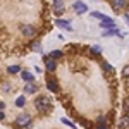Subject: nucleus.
I'll return each mask as SVG.
<instances>
[{
    "label": "nucleus",
    "instance_id": "10",
    "mask_svg": "<svg viewBox=\"0 0 129 129\" xmlns=\"http://www.w3.org/2000/svg\"><path fill=\"white\" fill-rule=\"evenodd\" d=\"M36 91H38V86H36L35 83H28L26 88H24V93H26V95H33V93H36Z\"/></svg>",
    "mask_w": 129,
    "mask_h": 129
},
{
    "label": "nucleus",
    "instance_id": "18",
    "mask_svg": "<svg viewBox=\"0 0 129 129\" xmlns=\"http://www.w3.org/2000/svg\"><path fill=\"white\" fill-rule=\"evenodd\" d=\"M7 71H9V74H17V72H21V67L19 66H10Z\"/></svg>",
    "mask_w": 129,
    "mask_h": 129
},
{
    "label": "nucleus",
    "instance_id": "25",
    "mask_svg": "<svg viewBox=\"0 0 129 129\" xmlns=\"http://www.w3.org/2000/svg\"><path fill=\"white\" fill-rule=\"evenodd\" d=\"M2 89H4V91H10V84H7V83L2 84Z\"/></svg>",
    "mask_w": 129,
    "mask_h": 129
},
{
    "label": "nucleus",
    "instance_id": "2",
    "mask_svg": "<svg viewBox=\"0 0 129 129\" xmlns=\"http://www.w3.org/2000/svg\"><path fill=\"white\" fill-rule=\"evenodd\" d=\"M29 124H31V117H29V115H26V114H22V115H19V117L16 119V122H14V127H16V129L28 127Z\"/></svg>",
    "mask_w": 129,
    "mask_h": 129
},
{
    "label": "nucleus",
    "instance_id": "24",
    "mask_svg": "<svg viewBox=\"0 0 129 129\" xmlns=\"http://www.w3.org/2000/svg\"><path fill=\"white\" fill-rule=\"evenodd\" d=\"M124 110H126V112H129V98L124 100Z\"/></svg>",
    "mask_w": 129,
    "mask_h": 129
},
{
    "label": "nucleus",
    "instance_id": "8",
    "mask_svg": "<svg viewBox=\"0 0 129 129\" xmlns=\"http://www.w3.org/2000/svg\"><path fill=\"white\" fill-rule=\"evenodd\" d=\"M126 4H127V0H112V9L115 12H119L120 9L126 7Z\"/></svg>",
    "mask_w": 129,
    "mask_h": 129
},
{
    "label": "nucleus",
    "instance_id": "15",
    "mask_svg": "<svg viewBox=\"0 0 129 129\" xmlns=\"http://www.w3.org/2000/svg\"><path fill=\"white\" fill-rule=\"evenodd\" d=\"M114 35H119L117 26H115V28H110V29H105V31H103V36H114Z\"/></svg>",
    "mask_w": 129,
    "mask_h": 129
},
{
    "label": "nucleus",
    "instance_id": "31",
    "mask_svg": "<svg viewBox=\"0 0 129 129\" xmlns=\"http://www.w3.org/2000/svg\"><path fill=\"white\" fill-rule=\"evenodd\" d=\"M127 86H129V78H127Z\"/></svg>",
    "mask_w": 129,
    "mask_h": 129
},
{
    "label": "nucleus",
    "instance_id": "30",
    "mask_svg": "<svg viewBox=\"0 0 129 129\" xmlns=\"http://www.w3.org/2000/svg\"><path fill=\"white\" fill-rule=\"evenodd\" d=\"M126 19H127V24H129V16H126Z\"/></svg>",
    "mask_w": 129,
    "mask_h": 129
},
{
    "label": "nucleus",
    "instance_id": "6",
    "mask_svg": "<svg viewBox=\"0 0 129 129\" xmlns=\"http://www.w3.org/2000/svg\"><path fill=\"white\" fill-rule=\"evenodd\" d=\"M53 10H55L57 16H60V14L66 10V7H64V0H53Z\"/></svg>",
    "mask_w": 129,
    "mask_h": 129
},
{
    "label": "nucleus",
    "instance_id": "21",
    "mask_svg": "<svg viewBox=\"0 0 129 129\" xmlns=\"http://www.w3.org/2000/svg\"><path fill=\"white\" fill-rule=\"evenodd\" d=\"M91 17H95V19H103V16H102V14H100V12H91Z\"/></svg>",
    "mask_w": 129,
    "mask_h": 129
},
{
    "label": "nucleus",
    "instance_id": "13",
    "mask_svg": "<svg viewBox=\"0 0 129 129\" xmlns=\"http://www.w3.org/2000/svg\"><path fill=\"white\" fill-rule=\"evenodd\" d=\"M117 126H119V127H122V129L129 127V114H126V115L119 120V124H117Z\"/></svg>",
    "mask_w": 129,
    "mask_h": 129
},
{
    "label": "nucleus",
    "instance_id": "27",
    "mask_svg": "<svg viewBox=\"0 0 129 129\" xmlns=\"http://www.w3.org/2000/svg\"><path fill=\"white\" fill-rule=\"evenodd\" d=\"M96 129H109V127H107V124H98Z\"/></svg>",
    "mask_w": 129,
    "mask_h": 129
},
{
    "label": "nucleus",
    "instance_id": "4",
    "mask_svg": "<svg viewBox=\"0 0 129 129\" xmlns=\"http://www.w3.org/2000/svg\"><path fill=\"white\" fill-rule=\"evenodd\" d=\"M72 9H74V12H76L78 16H81V14H84V12L88 10V7H86V4H84V2H74Z\"/></svg>",
    "mask_w": 129,
    "mask_h": 129
},
{
    "label": "nucleus",
    "instance_id": "23",
    "mask_svg": "<svg viewBox=\"0 0 129 129\" xmlns=\"http://www.w3.org/2000/svg\"><path fill=\"white\" fill-rule=\"evenodd\" d=\"M62 122L66 124V126H69V127H76V124H72L71 120H67V119H62Z\"/></svg>",
    "mask_w": 129,
    "mask_h": 129
},
{
    "label": "nucleus",
    "instance_id": "12",
    "mask_svg": "<svg viewBox=\"0 0 129 129\" xmlns=\"http://www.w3.org/2000/svg\"><path fill=\"white\" fill-rule=\"evenodd\" d=\"M55 24L59 26V28H64V29H67V31H71L72 29V26L69 24V21H64V19H57L55 21Z\"/></svg>",
    "mask_w": 129,
    "mask_h": 129
},
{
    "label": "nucleus",
    "instance_id": "11",
    "mask_svg": "<svg viewBox=\"0 0 129 129\" xmlns=\"http://www.w3.org/2000/svg\"><path fill=\"white\" fill-rule=\"evenodd\" d=\"M21 78L26 81V83H33L35 81V76L31 74L29 71H21Z\"/></svg>",
    "mask_w": 129,
    "mask_h": 129
},
{
    "label": "nucleus",
    "instance_id": "22",
    "mask_svg": "<svg viewBox=\"0 0 129 129\" xmlns=\"http://www.w3.org/2000/svg\"><path fill=\"white\" fill-rule=\"evenodd\" d=\"M122 76H124V78H129V66H126V67L122 69Z\"/></svg>",
    "mask_w": 129,
    "mask_h": 129
},
{
    "label": "nucleus",
    "instance_id": "9",
    "mask_svg": "<svg viewBox=\"0 0 129 129\" xmlns=\"http://www.w3.org/2000/svg\"><path fill=\"white\" fill-rule=\"evenodd\" d=\"M47 88H48L50 91H53V93H59V84H57V81L52 79V78L47 79Z\"/></svg>",
    "mask_w": 129,
    "mask_h": 129
},
{
    "label": "nucleus",
    "instance_id": "19",
    "mask_svg": "<svg viewBox=\"0 0 129 129\" xmlns=\"http://www.w3.org/2000/svg\"><path fill=\"white\" fill-rule=\"evenodd\" d=\"M100 52H102V48H100L98 45H95V47H91V52H89V53H93V55H96V57H98Z\"/></svg>",
    "mask_w": 129,
    "mask_h": 129
},
{
    "label": "nucleus",
    "instance_id": "28",
    "mask_svg": "<svg viewBox=\"0 0 129 129\" xmlns=\"http://www.w3.org/2000/svg\"><path fill=\"white\" fill-rule=\"evenodd\" d=\"M5 109V103H2V102H0V110H4Z\"/></svg>",
    "mask_w": 129,
    "mask_h": 129
},
{
    "label": "nucleus",
    "instance_id": "16",
    "mask_svg": "<svg viewBox=\"0 0 129 129\" xmlns=\"http://www.w3.org/2000/svg\"><path fill=\"white\" fill-rule=\"evenodd\" d=\"M62 55H64V53H62L60 50H53V52H50V59H53V60H59Z\"/></svg>",
    "mask_w": 129,
    "mask_h": 129
},
{
    "label": "nucleus",
    "instance_id": "17",
    "mask_svg": "<svg viewBox=\"0 0 129 129\" xmlns=\"http://www.w3.org/2000/svg\"><path fill=\"white\" fill-rule=\"evenodd\" d=\"M24 103H26V98H24V96H17V100H16V107L22 109V107H24Z\"/></svg>",
    "mask_w": 129,
    "mask_h": 129
},
{
    "label": "nucleus",
    "instance_id": "29",
    "mask_svg": "<svg viewBox=\"0 0 129 129\" xmlns=\"http://www.w3.org/2000/svg\"><path fill=\"white\" fill-rule=\"evenodd\" d=\"M0 120H4V112L0 110Z\"/></svg>",
    "mask_w": 129,
    "mask_h": 129
},
{
    "label": "nucleus",
    "instance_id": "26",
    "mask_svg": "<svg viewBox=\"0 0 129 129\" xmlns=\"http://www.w3.org/2000/svg\"><path fill=\"white\" fill-rule=\"evenodd\" d=\"M40 43H36V45H33V52H40Z\"/></svg>",
    "mask_w": 129,
    "mask_h": 129
},
{
    "label": "nucleus",
    "instance_id": "3",
    "mask_svg": "<svg viewBox=\"0 0 129 129\" xmlns=\"http://www.w3.org/2000/svg\"><path fill=\"white\" fill-rule=\"evenodd\" d=\"M21 33H22V36H28V38H31V36H35L36 29H35L33 26H29V24H22V26H21Z\"/></svg>",
    "mask_w": 129,
    "mask_h": 129
},
{
    "label": "nucleus",
    "instance_id": "14",
    "mask_svg": "<svg viewBox=\"0 0 129 129\" xmlns=\"http://www.w3.org/2000/svg\"><path fill=\"white\" fill-rule=\"evenodd\" d=\"M102 69L105 71V72H107V74H110V76H112V74H114V72H115V71H114V67H112V66H110L109 62H102Z\"/></svg>",
    "mask_w": 129,
    "mask_h": 129
},
{
    "label": "nucleus",
    "instance_id": "1",
    "mask_svg": "<svg viewBox=\"0 0 129 129\" xmlns=\"http://www.w3.org/2000/svg\"><path fill=\"white\" fill-rule=\"evenodd\" d=\"M35 109L40 114H48V112H52V102L48 96H38L35 100Z\"/></svg>",
    "mask_w": 129,
    "mask_h": 129
},
{
    "label": "nucleus",
    "instance_id": "7",
    "mask_svg": "<svg viewBox=\"0 0 129 129\" xmlns=\"http://www.w3.org/2000/svg\"><path fill=\"white\" fill-rule=\"evenodd\" d=\"M55 67H57V62L53 59H50V57H47L45 59V69H47V72H53Z\"/></svg>",
    "mask_w": 129,
    "mask_h": 129
},
{
    "label": "nucleus",
    "instance_id": "5",
    "mask_svg": "<svg viewBox=\"0 0 129 129\" xmlns=\"http://www.w3.org/2000/svg\"><path fill=\"white\" fill-rule=\"evenodd\" d=\"M100 26H102L103 29H110V28H115V22H114L112 17H105V16H103V19H102V22H100Z\"/></svg>",
    "mask_w": 129,
    "mask_h": 129
},
{
    "label": "nucleus",
    "instance_id": "20",
    "mask_svg": "<svg viewBox=\"0 0 129 129\" xmlns=\"http://www.w3.org/2000/svg\"><path fill=\"white\" fill-rule=\"evenodd\" d=\"M96 124H107V117H103V115H100L98 119H96Z\"/></svg>",
    "mask_w": 129,
    "mask_h": 129
}]
</instances>
